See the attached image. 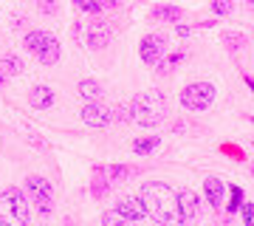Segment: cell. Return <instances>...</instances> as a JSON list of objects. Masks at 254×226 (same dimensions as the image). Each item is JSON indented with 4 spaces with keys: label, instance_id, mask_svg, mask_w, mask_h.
I'll list each match as a JSON object with an SVG mask.
<instances>
[{
    "label": "cell",
    "instance_id": "1",
    "mask_svg": "<svg viewBox=\"0 0 254 226\" xmlns=\"http://www.w3.org/2000/svg\"><path fill=\"white\" fill-rule=\"evenodd\" d=\"M141 204H144L147 215H153V221H161V224L178 221L175 192L167 184H161V181H147L141 187Z\"/></svg>",
    "mask_w": 254,
    "mask_h": 226
},
{
    "label": "cell",
    "instance_id": "2",
    "mask_svg": "<svg viewBox=\"0 0 254 226\" xmlns=\"http://www.w3.org/2000/svg\"><path fill=\"white\" fill-rule=\"evenodd\" d=\"M164 113H167V105H164L161 90H144L138 93L133 105H130V116L133 122L141 127H155L164 122Z\"/></svg>",
    "mask_w": 254,
    "mask_h": 226
},
{
    "label": "cell",
    "instance_id": "3",
    "mask_svg": "<svg viewBox=\"0 0 254 226\" xmlns=\"http://www.w3.org/2000/svg\"><path fill=\"white\" fill-rule=\"evenodd\" d=\"M0 221H3V224H17V226L28 224L26 195H23L17 187H6V190L0 192Z\"/></svg>",
    "mask_w": 254,
    "mask_h": 226
},
{
    "label": "cell",
    "instance_id": "4",
    "mask_svg": "<svg viewBox=\"0 0 254 226\" xmlns=\"http://www.w3.org/2000/svg\"><path fill=\"white\" fill-rule=\"evenodd\" d=\"M23 45H26V51H31L43 65H54L57 60H60V54H63L60 40H57L54 34H48V31H31V34H26Z\"/></svg>",
    "mask_w": 254,
    "mask_h": 226
},
{
    "label": "cell",
    "instance_id": "5",
    "mask_svg": "<svg viewBox=\"0 0 254 226\" xmlns=\"http://www.w3.org/2000/svg\"><path fill=\"white\" fill-rule=\"evenodd\" d=\"M212 99H215V85L212 82H192L181 90V105L192 113L206 110L212 105Z\"/></svg>",
    "mask_w": 254,
    "mask_h": 226
},
{
    "label": "cell",
    "instance_id": "6",
    "mask_svg": "<svg viewBox=\"0 0 254 226\" xmlns=\"http://www.w3.org/2000/svg\"><path fill=\"white\" fill-rule=\"evenodd\" d=\"M26 190L31 192V201L37 204L40 215H51V209H54V201H51V184H48L43 175H28L26 178Z\"/></svg>",
    "mask_w": 254,
    "mask_h": 226
},
{
    "label": "cell",
    "instance_id": "7",
    "mask_svg": "<svg viewBox=\"0 0 254 226\" xmlns=\"http://www.w3.org/2000/svg\"><path fill=\"white\" fill-rule=\"evenodd\" d=\"M164 48H167V37L164 34H147L141 40V45H138V54H141V60L147 65H155V63H161Z\"/></svg>",
    "mask_w": 254,
    "mask_h": 226
},
{
    "label": "cell",
    "instance_id": "8",
    "mask_svg": "<svg viewBox=\"0 0 254 226\" xmlns=\"http://www.w3.org/2000/svg\"><path fill=\"white\" fill-rule=\"evenodd\" d=\"M82 122L91 127H108L113 119H110V110L105 108V105H99V102H85V108H82Z\"/></svg>",
    "mask_w": 254,
    "mask_h": 226
},
{
    "label": "cell",
    "instance_id": "9",
    "mask_svg": "<svg viewBox=\"0 0 254 226\" xmlns=\"http://www.w3.org/2000/svg\"><path fill=\"white\" fill-rule=\"evenodd\" d=\"M88 45H91L93 51H99V48H105V45H110V40H113V31H110L108 23H102V20H96V23H91L88 26Z\"/></svg>",
    "mask_w": 254,
    "mask_h": 226
},
{
    "label": "cell",
    "instance_id": "10",
    "mask_svg": "<svg viewBox=\"0 0 254 226\" xmlns=\"http://www.w3.org/2000/svg\"><path fill=\"white\" fill-rule=\"evenodd\" d=\"M102 178L113 181V184H122V181H130L138 175V167H130V164H110V167H96Z\"/></svg>",
    "mask_w": 254,
    "mask_h": 226
},
{
    "label": "cell",
    "instance_id": "11",
    "mask_svg": "<svg viewBox=\"0 0 254 226\" xmlns=\"http://www.w3.org/2000/svg\"><path fill=\"white\" fill-rule=\"evenodd\" d=\"M175 204H178V221H192L198 215V195L192 190H181L175 195Z\"/></svg>",
    "mask_w": 254,
    "mask_h": 226
},
{
    "label": "cell",
    "instance_id": "12",
    "mask_svg": "<svg viewBox=\"0 0 254 226\" xmlns=\"http://www.w3.org/2000/svg\"><path fill=\"white\" fill-rule=\"evenodd\" d=\"M116 209L125 215V221H141V218H147V209H144V204H141V198H122L116 204Z\"/></svg>",
    "mask_w": 254,
    "mask_h": 226
},
{
    "label": "cell",
    "instance_id": "13",
    "mask_svg": "<svg viewBox=\"0 0 254 226\" xmlns=\"http://www.w3.org/2000/svg\"><path fill=\"white\" fill-rule=\"evenodd\" d=\"M28 102H31V108L46 110V108L54 105V90L48 88V85H37V88H31V93H28Z\"/></svg>",
    "mask_w": 254,
    "mask_h": 226
},
{
    "label": "cell",
    "instance_id": "14",
    "mask_svg": "<svg viewBox=\"0 0 254 226\" xmlns=\"http://www.w3.org/2000/svg\"><path fill=\"white\" fill-rule=\"evenodd\" d=\"M203 190H206L209 204H212L215 209H220V204H223V195H226V187H223V181L215 178V175H209V178L203 181Z\"/></svg>",
    "mask_w": 254,
    "mask_h": 226
},
{
    "label": "cell",
    "instance_id": "15",
    "mask_svg": "<svg viewBox=\"0 0 254 226\" xmlns=\"http://www.w3.org/2000/svg\"><path fill=\"white\" fill-rule=\"evenodd\" d=\"M23 68H26V65H23V60H20V57H14V54H6L3 60H0V74H3V76H20V74H23Z\"/></svg>",
    "mask_w": 254,
    "mask_h": 226
},
{
    "label": "cell",
    "instance_id": "16",
    "mask_svg": "<svg viewBox=\"0 0 254 226\" xmlns=\"http://www.w3.org/2000/svg\"><path fill=\"white\" fill-rule=\"evenodd\" d=\"M79 93H82V99H88V102H99L102 99V85L96 79H82L79 82Z\"/></svg>",
    "mask_w": 254,
    "mask_h": 226
},
{
    "label": "cell",
    "instance_id": "17",
    "mask_svg": "<svg viewBox=\"0 0 254 226\" xmlns=\"http://www.w3.org/2000/svg\"><path fill=\"white\" fill-rule=\"evenodd\" d=\"M153 17L155 20H167V23H178L184 17V11L178 6H153Z\"/></svg>",
    "mask_w": 254,
    "mask_h": 226
},
{
    "label": "cell",
    "instance_id": "18",
    "mask_svg": "<svg viewBox=\"0 0 254 226\" xmlns=\"http://www.w3.org/2000/svg\"><path fill=\"white\" fill-rule=\"evenodd\" d=\"M220 40H223V45H226L229 51H240L249 40H246V34H240V31H223L220 34Z\"/></svg>",
    "mask_w": 254,
    "mask_h": 226
},
{
    "label": "cell",
    "instance_id": "19",
    "mask_svg": "<svg viewBox=\"0 0 254 226\" xmlns=\"http://www.w3.org/2000/svg\"><path fill=\"white\" fill-rule=\"evenodd\" d=\"M158 145H161V139H158V136H147V139L133 142V153H136V155H147V153H153Z\"/></svg>",
    "mask_w": 254,
    "mask_h": 226
},
{
    "label": "cell",
    "instance_id": "20",
    "mask_svg": "<svg viewBox=\"0 0 254 226\" xmlns=\"http://www.w3.org/2000/svg\"><path fill=\"white\" fill-rule=\"evenodd\" d=\"M181 60H184V51H175V54H170L167 60H164V63H155V65H158V74H161V76H167V74H173L175 68L181 65Z\"/></svg>",
    "mask_w": 254,
    "mask_h": 226
},
{
    "label": "cell",
    "instance_id": "21",
    "mask_svg": "<svg viewBox=\"0 0 254 226\" xmlns=\"http://www.w3.org/2000/svg\"><path fill=\"white\" fill-rule=\"evenodd\" d=\"M73 6H76V9H82V11H88V14H96V11L102 9L96 0H73Z\"/></svg>",
    "mask_w": 254,
    "mask_h": 226
},
{
    "label": "cell",
    "instance_id": "22",
    "mask_svg": "<svg viewBox=\"0 0 254 226\" xmlns=\"http://www.w3.org/2000/svg\"><path fill=\"white\" fill-rule=\"evenodd\" d=\"M108 190H110V184L102 178L99 172H96V181H93V195H96V198H102V195H108Z\"/></svg>",
    "mask_w": 254,
    "mask_h": 226
},
{
    "label": "cell",
    "instance_id": "23",
    "mask_svg": "<svg viewBox=\"0 0 254 226\" xmlns=\"http://www.w3.org/2000/svg\"><path fill=\"white\" fill-rule=\"evenodd\" d=\"M37 9H40V14H57V0H37Z\"/></svg>",
    "mask_w": 254,
    "mask_h": 226
},
{
    "label": "cell",
    "instance_id": "24",
    "mask_svg": "<svg viewBox=\"0 0 254 226\" xmlns=\"http://www.w3.org/2000/svg\"><path fill=\"white\" fill-rule=\"evenodd\" d=\"M102 224H125V215H122L119 209H110V212L102 215Z\"/></svg>",
    "mask_w": 254,
    "mask_h": 226
},
{
    "label": "cell",
    "instance_id": "25",
    "mask_svg": "<svg viewBox=\"0 0 254 226\" xmlns=\"http://www.w3.org/2000/svg\"><path fill=\"white\" fill-rule=\"evenodd\" d=\"M212 11L215 14H229L232 11V0H212Z\"/></svg>",
    "mask_w": 254,
    "mask_h": 226
},
{
    "label": "cell",
    "instance_id": "26",
    "mask_svg": "<svg viewBox=\"0 0 254 226\" xmlns=\"http://www.w3.org/2000/svg\"><path fill=\"white\" fill-rule=\"evenodd\" d=\"M240 204H243V190H240V187H235V190H232V204H229V212L240 209Z\"/></svg>",
    "mask_w": 254,
    "mask_h": 226
},
{
    "label": "cell",
    "instance_id": "27",
    "mask_svg": "<svg viewBox=\"0 0 254 226\" xmlns=\"http://www.w3.org/2000/svg\"><path fill=\"white\" fill-rule=\"evenodd\" d=\"M110 119H119V122H125V119H127V108H125V105L113 108V110H110Z\"/></svg>",
    "mask_w": 254,
    "mask_h": 226
},
{
    "label": "cell",
    "instance_id": "28",
    "mask_svg": "<svg viewBox=\"0 0 254 226\" xmlns=\"http://www.w3.org/2000/svg\"><path fill=\"white\" fill-rule=\"evenodd\" d=\"M96 3H99L102 9H116L119 6V0H96Z\"/></svg>",
    "mask_w": 254,
    "mask_h": 226
},
{
    "label": "cell",
    "instance_id": "29",
    "mask_svg": "<svg viewBox=\"0 0 254 226\" xmlns=\"http://www.w3.org/2000/svg\"><path fill=\"white\" fill-rule=\"evenodd\" d=\"M243 221L252 224V204H243Z\"/></svg>",
    "mask_w": 254,
    "mask_h": 226
},
{
    "label": "cell",
    "instance_id": "30",
    "mask_svg": "<svg viewBox=\"0 0 254 226\" xmlns=\"http://www.w3.org/2000/svg\"><path fill=\"white\" fill-rule=\"evenodd\" d=\"M3 82H6V76H3V74H0V85H3Z\"/></svg>",
    "mask_w": 254,
    "mask_h": 226
}]
</instances>
